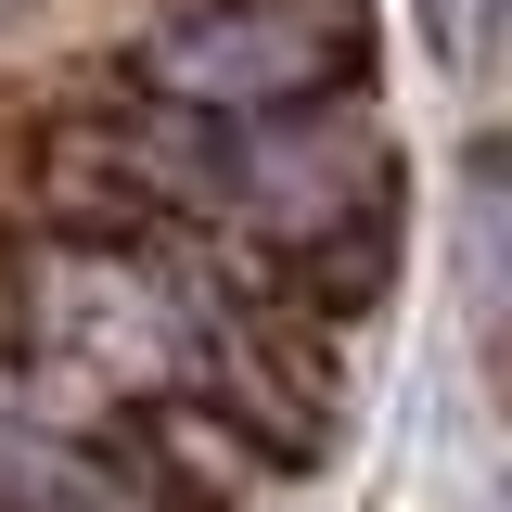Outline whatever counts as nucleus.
<instances>
[{"label":"nucleus","mask_w":512,"mask_h":512,"mask_svg":"<svg viewBox=\"0 0 512 512\" xmlns=\"http://www.w3.org/2000/svg\"><path fill=\"white\" fill-rule=\"evenodd\" d=\"M359 52H372V0H192L141 39V77L205 116H256L359 77Z\"/></svg>","instance_id":"obj_1"}]
</instances>
